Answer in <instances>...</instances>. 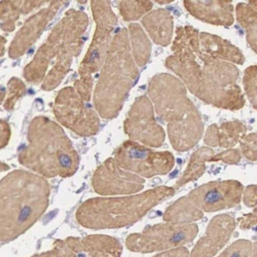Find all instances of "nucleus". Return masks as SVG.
I'll return each instance as SVG.
<instances>
[{
  "instance_id": "nucleus-13",
  "label": "nucleus",
  "mask_w": 257,
  "mask_h": 257,
  "mask_svg": "<svg viewBox=\"0 0 257 257\" xmlns=\"http://www.w3.org/2000/svg\"><path fill=\"white\" fill-rule=\"evenodd\" d=\"M144 179L121 169L113 158L107 159L95 171L92 185L101 196H130L144 188Z\"/></svg>"
},
{
  "instance_id": "nucleus-38",
  "label": "nucleus",
  "mask_w": 257,
  "mask_h": 257,
  "mask_svg": "<svg viewBox=\"0 0 257 257\" xmlns=\"http://www.w3.org/2000/svg\"><path fill=\"white\" fill-rule=\"evenodd\" d=\"M189 251L185 247H179L175 249H171L168 251H165L163 253L157 254L153 257H188Z\"/></svg>"
},
{
  "instance_id": "nucleus-12",
  "label": "nucleus",
  "mask_w": 257,
  "mask_h": 257,
  "mask_svg": "<svg viewBox=\"0 0 257 257\" xmlns=\"http://www.w3.org/2000/svg\"><path fill=\"white\" fill-rule=\"evenodd\" d=\"M244 186L238 180L211 181L191 190L187 199L202 212H217L238 206Z\"/></svg>"
},
{
  "instance_id": "nucleus-40",
  "label": "nucleus",
  "mask_w": 257,
  "mask_h": 257,
  "mask_svg": "<svg viewBox=\"0 0 257 257\" xmlns=\"http://www.w3.org/2000/svg\"><path fill=\"white\" fill-rule=\"evenodd\" d=\"M31 257H60V255L58 254V252L53 248L50 251L44 252V253H39V254H35Z\"/></svg>"
},
{
  "instance_id": "nucleus-44",
  "label": "nucleus",
  "mask_w": 257,
  "mask_h": 257,
  "mask_svg": "<svg viewBox=\"0 0 257 257\" xmlns=\"http://www.w3.org/2000/svg\"><path fill=\"white\" fill-rule=\"evenodd\" d=\"M4 98H5V92L3 90H0V103H2Z\"/></svg>"
},
{
  "instance_id": "nucleus-2",
  "label": "nucleus",
  "mask_w": 257,
  "mask_h": 257,
  "mask_svg": "<svg viewBox=\"0 0 257 257\" xmlns=\"http://www.w3.org/2000/svg\"><path fill=\"white\" fill-rule=\"evenodd\" d=\"M88 26L87 14L68 11L25 67L26 80L34 84L42 81L44 91L56 89L70 70L73 59L80 54Z\"/></svg>"
},
{
  "instance_id": "nucleus-34",
  "label": "nucleus",
  "mask_w": 257,
  "mask_h": 257,
  "mask_svg": "<svg viewBox=\"0 0 257 257\" xmlns=\"http://www.w3.org/2000/svg\"><path fill=\"white\" fill-rule=\"evenodd\" d=\"M241 158H242V155H241L240 151H238V149L230 148V149H226V151L219 153L217 155H214L210 159L209 163L223 162L227 165H237L241 162Z\"/></svg>"
},
{
  "instance_id": "nucleus-17",
  "label": "nucleus",
  "mask_w": 257,
  "mask_h": 257,
  "mask_svg": "<svg viewBox=\"0 0 257 257\" xmlns=\"http://www.w3.org/2000/svg\"><path fill=\"white\" fill-rule=\"evenodd\" d=\"M113 30V25L97 23L91 46L80 64V76H92L102 68L112 39Z\"/></svg>"
},
{
  "instance_id": "nucleus-25",
  "label": "nucleus",
  "mask_w": 257,
  "mask_h": 257,
  "mask_svg": "<svg viewBox=\"0 0 257 257\" xmlns=\"http://www.w3.org/2000/svg\"><path fill=\"white\" fill-rule=\"evenodd\" d=\"M247 125L240 120L225 121L216 127L217 146L230 149L246 136Z\"/></svg>"
},
{
  "instance_id": "nucleus-39",
  "label": "nucleus",
  "mask_w": 257,
  "mask_h": 257,
  "mask_svg": "<svg viewBox=\"0 0 257 257\" xmlns=\"http://www.w3.org/2000/svg\"><path fill=\"white\" fill-rule=\"evenodd\" d=\"M10 138H11L10 125L6 121L0 120V149L8 145Z\"/></svg>"
},
{
  "instance_id": "nucleus-30",
  "label": "nucleus",
  "mask_w": 257,
  "mask_h": 257,
  "mask_svg": "<svg viewBox=\"0 0 257 257\" xmlns=\"http://www.w3.org/2000/svg\"><path fill=\"white\" fill-rule=\"evenodd\" d=\"M244 89L245 93L252 105L253 108L257 109V67L256 65L248 67L244 72Z\"/></svg>"
},
{
  "instance_id": "nucleus-31",
  "label": "nucleus",
  "mask_w": 257,
  "mask_h": 257,
  "mask_svg": "<svg viewBox=\"0 0 257 257\" xmlns=\"http://www.w3.org/2000/svg\"><path fill=\"white\" fill-rule=\"evenodd\" d=\"M256 139H257L256 133H251V134L245 136L241 140L240 153L250 162H256V160H257Z\"/></svg>"
},
{
  "instance_id": "nucleus-1",
  "label": "nucleus",
  "mask_w": 257,
  "mask_h": 257,
  "mask_svg": "<svg viewBox=\"0 0 257 257\" xmlns=\"http://www.w3.org/2000/svg\"><path fill=\"white\" fill-rule=\"evenodd\" d=\"M199 33L192 26L178 27L173 39V55L165 60V66L204 103L224 110L242 109L246 100L238 83L239 69L202 52Z\"/></svg>"
},
{
  "instance_id": "nucleus-35",
  "label": "nucleus",
  "mask_w": 257,
  "mask_h": 257,
  "mask_svg": "<svg viewBox=\"0 0 257 257\" xmlns=\"http://www.w3.org/2000/svg\"><path fill=\"white\" fill-rule=\"evenodd\" d=\"M257 187L256 184H251L243 190V202L244 205L248 208H256V202H257Z\"/></svg>"
},
{
  "instance_id": "nucleus-32",
  "label": "nucleus",
  "mask_w": 257,
  "mask_h": 257,
  "mask_svg": "<svg viewBox=\"0 0 257 257\" xmlns=\"http://www.w3.org/2000/svg\"><path fill=\"white\" fill-rule=\"evenodd\" d=\"M26 92V87L23 81L20 79L13 78L10 81V96L8 98V101L6 103V108L8 110H11L16 102L22 97Z\"/></svg>"
},
{
  "instance_id": "nucleus-22",
  "label": "nucleus",
  "mask_w": 257,
  "mask_h": 257,
  "mask_svg": "<svg viewBox=\"0 0 257 257\" xmlns=\"http://www.w3.org/2000/svg\"><path fill=\"white\" fill-rule=\"evenodd\" d=\"M214 156L213 149L210 147H200L199 149L191 155L187 168L181 175V177L177 180L174 188L177 190L178 188L184 186L185 184L196 181L201 178L206 171V163H209L210 159Z\"/></svg>"
},
{
  "instance_id": "nucleus-9",
  "label": "nucleus",
  "mask_w": 257,
  "mask_h": 257,
  "mask_svg": "<svg viewBox=\"0 0 257 257\" xmlns=\"http://www.w3.org/2000/svg\"><path fill=\"white\" fill-rule=\"evenodd\" d=\"M113 159L121 169L144 178L166 175L175 166L173 154L155 152L131 140L124 141L116 148Z\"/></svg>"
},
{
  "instance_id": "nucleus-19",
  "label": "nucleus",
  "mask_w": 257,
  "mask_h": 257,
  "mask_svg": "<svg viewBox=\"0 0 257 257\" xmlns=\"http://www.w3.org/2000/svg\"><path fill=\"white\" fill-rule=\"evenodd\" d=\"M199 41L202 52L214 59L238 65H243L245 63V56L242 51L218 35L200 32Z\"/></svg>"
},
{
  "instance_id": "nucleus-37",
  "label": "nucleus",
  "mask_w": 257,
  "mask_h": 257,
  "mask_svg": "<svg viewBox=\"0 0 257 257\" xmlns=\"http://www.w3.org/2000/svg\"><path fill=\"white\" fill-rule=\"evenodd\" d=\"M216 127L217 124L213 123L211 125L208 126L207 131H206V135H205V143L206 145L211 147H216L217 146V139H216Z\"/></svg>"
},
{
  "instance_id": "nucleus-8",
  "label": "nucleus",
  "mask_w": 257,
  "mask_h": 257,
  "mask_svg": "<svg viewBox=\"0 0 257 257\" xmlns=\"http://www.w3.org/2000/svg\"><path fill=\"white\" fill-rule=\"evenodd\" d=\"M199 232L195 223L166 222L146 227L140 233L125 239L127 250L136 253H153L183 247L194 241Z\"/></svg>"
},
{
  "instance_id": "nucleus-10",
  "label": "nucleus",
  "mask_w": 257,
  "mask_h": 257,
  "mask_svg": "<svg viewBox=\"0 0 257 257\" xmlns=\"http://www.w3.org/2000/svg\"><path fill=\"white\" fill-rule=\"evenodd\" d=\"M58 121L79 136H93L99 132V114L87 106L74 88L67 87L59 92L54 103Z\"/></svg>"
},
{
  "instance_id": "nucleus-29",
  "label": "nucleus",
  "mask_w": 257,
  "mask_h": 257,
  "mask_svg": "<svg viewBox=\"0 0 257 257\" xmlns=\"http://www.w3.org/2000/svg\"><path fill=\"white\" fill-rule=\"evenodd\" d=\"M218 257H256V242L238 240L227 247Z\"/></svg>"
},
{
  "instance_id": "nucleus-20",
  "label": "nucleus",
  "mask_w": 257,
  "mask_h": 257,
  "mask_svg": "<svg viewBox=\"0 0 257 257\" xmlns=\"http://www.w3.org/2000/svg\"><path fill=\"white\" fill-rule=\"evenodd\" d=\"M127 33L133 60L138 68L144 67L151 60L152 42L142 27L137 23L128 25Z\"/></svg>"
},
{
  "instance_id": "nucleus-28",
  "label": "nucleus",
  "mask_w": 257,
  "mask_h": 257,
  "mask_svg": "<svg viewBox=\"0 0 257 257\" xmlns=\"http://www.w3.org/2000/svg\"><path fill=\"white\" fill-rule=\"evenodd\" d=\"M93 16L95 22L105 23L115 26L117 24V17L113 13L110 7V2H94L91 3Z\"/></svg>"
},
{
  "instance_id": "nucleus-5",
  "label": "nucleus",
  "mask_w": 257,
  "mask_h": 257,
  "mask_svg": "<svg viewBox=\"0 0 257 257\" xmlns=\"http://www.w3.org/2000/svg\"><path fill=\"white\" fill-rule=\"evenodd\" d=\"M21 165L41 177H71L79 156L61 125L47 116H36L28 128V145L19 155Z\"/></svg>"
},
{
  "instance_id": "nucleus-21",
  "label": "nucleus",
  "mask_w": 257,
  "mask_h": 257,
  "mask_svg": "<svg viewBox=\"0 0 257 257\" xmlns=\"http://www.w3.org/2000/svg\"><path fill=\"white\" fill-rule=\"evenodd\" d=\"M204 212L199 210L186 196L178 199L165 211L163 219L165 222L192 223L202 219Z\"/></svg>"
},
{
  "instance_id": "nucleus-16",
  "label": "nucleus",
  "mask_w": 257,
  "mask_h": 257,
  "mask_svg": "<svg viewBox=\"0 0 257 257\" xmlns=\"http://www.w3.org/2000/svg\"><path fill=\"white\" fill-rule=\"evenodd\" d=\"M184 8L196 19L215 26L229 27L233 24V7L231 2L224 0H184Z\"/></svg>"
},
{
  "instance_id": "nucleus-18",
  "label": "nucleus",
  "mask_w": 257,
  "mask_h": 257,
  "mask_svg": "<svg viewBox=\"0 0 257 257\" xmlns=\"http://www.w3.org/2000/svg\"><path fill=\"white\" fill-rule=\"evenodd\" d=\"M141 23L155 44L168 47L173 39L174 18L168 10L159 9L146 14Z\"/></svg>"
},
{
  "instance_id": "nucleus-11",
  "label": "nucleus",
  "mask_w": 257,
  "mask_h": 257,
  "mask_svg": "<svg viewBox=\"0 0 257 257\" xmlns=\"http://www.w3.org/2000/svg\"><path fill=\"white\" fill-rule=\"evenodd\" d=\"M123 131L131 141L146 146L161 147L166 139L165 130L157 121L154 106L147 96L138 97L123 121Z\"/></svg>"
},
{
  "instance_id": "nucleus-4",
  "label": "nucleus",
  "mask_w": 257,
  "mask_h": 257,
  "mask_svg": "<svg viewBox=\"0 0 257 257\" xmlns=\"http://www.w3.org/2000/svg\"><path fill=\"white\" fill-rule=\"evenodd\" d=\"M158 116L167 123L171 145L178 153L194 148L204 134V123L183 82L169 73H158L147 88Z\"/></svg>"
},
{
  "instance_id": "nucleus-36",
  "label": "nucleus",
  "mask_w": 257,
  "mask_h": 257,
  "mask_svg": "<svg viewBox=\"0 0 257 257\" xmlns=\"http://www.w3.org/2000/svg\"><path fill=\"white\" fill-rule=\"evenodd\" d=\"M239 222V226L241 229H251L256 227V223H257V211L256 208L248 214H245L244 216H242L241 218H239L238 220Z\"/></svg>"
},
{
  "instance_id": "nucleus-7",
  "label": "nucleus",
  "mask_w": 257,
  "mask_h": 257,
  "mask_svg": "<svg viewBox=\"0 0 257 257\" xmlns=\"http://www.w3.org/2000/svg\"><path fill=\"white\" fill-rule=\"evenodd\" d=\"M175 194L174 187L159 186L126 197L94 198L80 205L75 218L81 226L89 229L131 226L140 221L153 208Z\"/></svg>"
},
{
  "instance_id": "nucleus-27",
  "label": "nucleus",
  "mask_w": 257,
  "mask_h": 257,
  "mask_svg": "<svg viewBox=\"0 0 257 257\" xmlns=\"http://www.w3.org/2000/svg\"><path fill=\"white\" fill-rule=\"evenodd\" d=\"M23 2H4L0 4V20L4 21L3 29L6 31H13L15 24L20 15L22 14L21 7Z\"/></svg>"
},
{
  "instance_id": "nucleus-6",
  "label": "nucleus",
  "mask_w": 257,
  "mask_h": 257,
  "mask_svg": "<svg viewBox=\"0 0 257 257\" xmlns=\"http://www.w3.org/2000/svg\"><path fill=\"white\" fill-rule=\"evenodd\" d=\"M139 74L131 54L127 29L121 28L111 39L94 92V106L101 117L118 116Z\"/></svg>"
},
{
  "instance_id": "nucleus-41",
  "label": "nucleus",
  "mask_w": 257,
  "mask_h": 257,
  "mask_svg": "<svg viewBox=\"0 0 257 257\" xmlns=\"http://www.w3.org/2000/svg\"><path fill=\"white\" fill-rule=\"evenodd\" d=\"M90 257H113L107 253H103V252H89L87 253Z\"/></svg>"
},
{
  "instance_id": "nucleus-42",
  "label": "nucleus",
  "mask_w": 257,
  "mask_h": 257,
  "mask_svg": "<svg viewBox=\"0 0 257 257\" xmlns=\"http://www.w3.org/2000/svg\"><path fill=\"white\" fill-rule=\"evenodd\" d=\"M5 46H6V38H4L3 36H0V57H2L3 54H4Z\"/></svg>"
},
{
  "instance_id": "nucleus-15",
  "label": "nucleus",
  "mask_w": 257,
  "mask_h": 257,
  "mask_svg": "<svg viewBox=\"0 0 257 257\" xmlns=\"http://www.w3.org/2000/svg\"><path fill=\"white\" fill-rule=\"evenodd\" d=\"M234 228V218L229 214H219L213 217L204 237L198 241L188 257H214L230 240Z\"/></svg>"
},
{
  "instance_id": "nucleus-33",
  "label": "nucleus",
  "mask_w": 257,
  "mask_h": 257,
  "mask_svg": "<svg viewBox=\"0 0 257 257\" xmlns=\"http://www.w3.org/2000/svg\"><path fill=\"white\" fill-rule=\"evenodd\" d=\"M93 89L92 76H80L74 83V90L84 102L91 100V93Z\"/></svg>"
},
{
  "instance_id": "nucleus-23",
  "label": "nucleus",
  "mask_w": 257,
  "mask_h": 257,
  "mask_svg": "<svg viewBox=\"0 0 257 257\" xmlns=\"http://www.w3.org/2000/svg\"><path fill=\"white\" fill-rule=\"evenodd\" d=\"M238 23L245 29L247 33V42L250 48L257 52V3L256 0H251L248 4H239L235 8Z\"/></svg>"
},
{
  "instance_id": "nucleus-14",
  "label": "nucleus",
  "mask_w": 257,
  "mask_h": 257,
  "mask_svg": "<svg viewBox=\"0 0 257 257\" xmlns=\"http://www.w3.org/2000/svg\"><path fill=\"white\" fill-rule=\"evenodd\" d=\"M65 3L66 2H51L46 9L39 11L29 18L14 38L10 48V57L15 59L24 55V53L35 44Z\"/></svg>"
},
{
  "instance_id": "nucleus-26",
  "label": "nucleus",
  "mask_w": 257,
  "mask_h": 257,
  "mask_svg": "<svg viewBox=\"0 0 257 257\" xmlns=\"http://www.w3.org/2000/svg\"><path fill=\"white\" fill-rule=\"evenodd\" d=\"M152 2H120L118 10L120 16L126 22H133L143 18L153 10Z\"/></svg>"
},
{
  "instance_id": "nucleus-3",
  "label": "nucleus",
  "mask_w": 257,
  "mask_h": 257,
  "mask_svg": "<svg viewBox=\"0 0 257 257\" xmlns=\"http://www.w3.org/2000/svg\"><path fill=\"white\" fill-rule=\"evenodd\" d=\"M51 185L39 175L17 170L0 180V243L25 233L44 215Z\"/></svg>"
},
{
  "instance_id": "nucleus-24",
  "label": "nucleus",
  "mask_w": 257,
  "mask_h": 257,
  "mask_svg": "<svg viewBox=\"0 0 257 257\" xmlns=\"http://www.w3.org/2000/svg\"><path fill=\"white\" fill-rule=\"evenodd\" d=\"M81 243L84 253L103 252L113 257H120L123 249L117 239L105 234L87 235V237L81 239Z\"/></svg>"
},
{
  "instance_id": "nucleus-43",
  "label": "nucleus",
  "mask_w": 257,
  "mask_h": 257,
  "mask_svg": "<svg viewBox=\"0 0 257 257\" xmlns=\"http://www.w3.org/2000/svg\"><path fill=\"white\" fill-rule=\"evenodd\" d=\"M156 3H158L159 5H168L170 3H173V0H169V2L168 0H165V2L164 0H158V2H156Z\"/></svg>"
}]
</instances>
